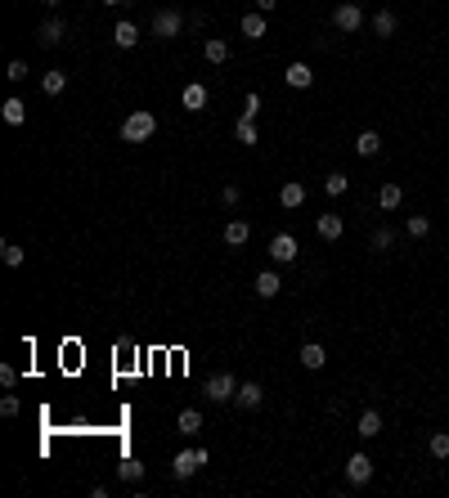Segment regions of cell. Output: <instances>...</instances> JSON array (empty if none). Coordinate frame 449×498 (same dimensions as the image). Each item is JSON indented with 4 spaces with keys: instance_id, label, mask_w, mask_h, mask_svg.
Instances as JSON below:
<instances>
[{
    "instance_id": "6da1fadb",
    "label": "cell",
    "mask_w": 449,
    "mask_h": 498,
    "mask_svg": "<svg viewBox=\"0 0 449 498\" xmlns=\"http://www.w3.org/2000/svg\"><path fill=\"white\" fill-rule=\"evenodd\" d=\"M153 135H157V117L149 113V108H135V113L121 121V139H126V144H144Z\"/></svg>"
},
{
    "instance_id": "7a4b0ae2",
    "label": "cell",
    "mask_w": 449,
    "mask_h": 498,
    "mask_svg": "<svg viewBox=\"0 0 449 498\" xmlns=\"http://www.w3.org/2000/svg\"><path fill=\"white\" fill-rule=\"evenodd\" d=\"M198 467H207V449H180V454L171 458V471H176V480H189Z\"/></svg>"
},
{
    "instance_id": "3957f363",
    "label": "cell",
    "mask_w": 449,
    "mask_h": 498,
    "mask_svg": "<svg viewBox=\"0 0 449 498\" xmlns=\"http://www.w3.org/2000/svg\"><path fill=\"white\" fill-rule=\"evenodd\" d=\"M333 27H337V32H346V36H355V32L364 27V9L355 5V0L337 5V9H333Z\"/></svg>"
},
{
    "instance_id": "277c9868",
    "label": "cell",
    "mask_w": 449,
    "mask_h": 498,
    "mask_svg": "<svg viewBox=\"0 0 449 498\" xmlns=\"http://www.w3.org/2000/svg\"><path fill=\"white\" fill-rule=\"evenodd\" d=\"M238 395V378L234 373H211L207 378V399H216V404H225V399Z\"/></svg>"
},
{
    "instance_id": "5b68a950",
    "label": "cell",
    "mask_w": 449,
    "mask_h": 498,
    "mask_svg": "<svg viewBox=\"0 0 449 498\" xmlns=\"http://www.w3.org/2000/svg\"><path fill=\"white\" fill-rule=\"evenodd\" d=\"M189 18H180L176 9H157L153 14V36H162V41H171V36H180V27H185Z\"/></svg>"
},
{
    "instance_id": "8992f818",
    "label": "cell",
    "mask_w": 449,
    "mask_h": 498,
    "mask_svg": "<svg viewBox=\"0 0 449 498\" xmlns=\"http://www.w3.org/2000/svg\"><path fill=\"white\" fill-rule=\"evenodd\" d=\"M346 480L350 485H369L373 480V458L369 454H350L346 458Z\"/></svg>"
},
{
    "instance_id": "52a82bcc",
    "label": "cell",
    "mask_w": 449,
    "mask_h": 498,
    "mask_svg": "<svg viewBox=\"0 0 449 498\" xmlns=\"http://www.w3.org/2000/svg\"><path fill=\"white\" fill-rule=\"evenodd\" d=\"M270 261L293 265V261H297V238H293V234H274V238H270Z\"/></svg>"
},
{
    "instance_id": "ba28073f",
    "label": "cell",
    "mask_w": 449,
    "mask_h": 498,
    "mask_svg": "<svg viewBox=\"0 0 449 498\" xmlns=\"http://www.w3.org/2000/svg\"><path fill=\"white\" fill-rule=\"evenodd\" d=\"M314 234H319L324 242H337V238L346 234V220H342L337 211H328V216H319V220H314Z\"/></svg>"
},
{
    "instance_id": "9c48e42d",
    "label": "cell",
    "mask_w": 449,
    "mask_h": 498,
    "mask_svg": "<svg viewBox=\"0 0 449 498\" xmlns=\"http://www.w3.org/2000/svg\"><path fill=\"white\" fill-rule=\"evenodd\" d=\"M261 399H265V386L261 382H238V395H234L238 409H261Z\"/></svg>"
},
{
    "instance_id": "30bf717a",
    "label": "cell",
    "mask_w": 449,
    "mask_h": 498,
    "mask_svg": "<svg viewBox=\"0 0 449 498\" xmlns=\"http://www.w3.org/2000/svg\"><path fill=\"white\" fill-rule=\"evenodd\" d=\"M63 36H68L63 18H45L41 27H36V41H41V45H59V41H63Z\"/></svg>"
},
{
    "instance_id": "8fae6325",
    "label": "cell",
    "mask_w": 449,
    "mask_h": 498,
    "mask_svg": "<svg viewBox=\"0 0 449 498\" xmlns=\"http://www.w3.org/2000/svg\"><path fill=\"white\" fill-rule=\"evenodd\" d=\"M283 77H288V86H293V90H306V86H314V68H310V63H288V72H283Z\"/></svg>"
},
{
    "instance_id": "7c38bea8",
    "label": "cell",
    "mask_w": 449,
    "mask_h": 498,
    "mask_svg": "<svg viewBox=\"0 0 449 498\" xmlns=\"http://www.w3.org/2000/svg\"><path fill=\"white\" fill-rule=\"evenodd\" d=\"M355 431L364 435V440L382 435V413H378V409H364V413H359V422H355Z\"/></svg>"
},
{
    "instance_id": "4fadbf2b",
    "label": "cell",
    "mask_w": 449,
    "mask_h": 498,
    "mask_svg": "<svg viewBox=\"0 0 449 498\" xmlns=\"http://www.w3.org/2000/svg\"><path fill=\"white\" fill-rule=\"evenodd\" d=\"M180 104H185L189 113H202V108H207V86H202V81H193V86H185V94H180Z\"/></svg>"
},
{
    "instance_id": "5bb4252c",
    "label": "cell",
    "mask_w": 449,
    "mask_h": 498,
    "mask_svg": "<svg viewBox=\"0 0 449 498\" xmlns=\"http://www.w3.org/2000/svg\"><path fill=\"white\" fill-rule=\"evenodd\" d=\"M41 90L50 94V99H59V94L68 90V72H63V68H50V72L41 77Z\"/></svg>"
},
{
    "instance_id": "9a60e30c",
    "label": "cell",
    "mask_w": 449,
    "mask_h": 498,
    "mask_svg": "<svg viewBox=\"0 0 449 498\" xmlns=\"http://www.w3.org/2000/svg\"><path fill=\"white\" fill-rule=\"evenodd\" d=\"M355 153L359 157H378L382 153V135H378V130H359V135H355Z\"/></svg>"
},
{
    "instance_id": "2e32d148",
    "label": "cell",
    "mask_w": 449,
    "mask_h": 498,
    "mask_svg": "<svg viewBox=\"0 0 449 498\" xmlns=\"http://www.w3.org/2000/svg\"><path fill=\"white\" fill-rule=\"evenodd\" d=\"M297 359L306 363L310 373H319L324 363H328V355H324V346H319V342H306V346H301V355H297Z\"/></svg>"
},
{
    "instance_id": "e0dca14e",
    "label": "cell",
    "mask_w": 449,
    "mask_h": 498,
    "mask_svg": "<svg viewBox=\"0 0 449 498\" xmlns=\"http://www.w3.org/2000/svg\"><path fill=\"white\" fill-rule=\"evenodd\" d=\"M252 287H257V297H265V301H274L278 292H283V283H278V274H274V270L257 274V283H252Z\"/></svg>"
},
{
    "instance_id": "ac0fdd59",
    "label": "cell",
    "mask_w": 449,
    "mask_h": 498,
    "mask_svg": "<svg viewBox=\"0 0 449 498\" xmlns=\"http://www.w3.org/2000/svg\"><path fill=\"white\" fill-rule=\"evenodd\" d=\"M306 202V185H297V180H288L283 189H278V206H288V211H293V206H301Z\"/></svg>"
},
{
    "instance_id": "d6986e66",
    "label": "cell",
    "mask_w": 449,
    "mask_h": 498,
    "mask_svg": "<svg viewBox=\"0 0 449 498\" xmlns=\"http://www.w3.org/2000/svg\"><path fill=\"white\" fill-rule=\"evenodd\" d=\"M113 41L121 45V50H135V45H140V32H135V23H126V18H121L117 27H113Z\"/></svg>"
},
{
    "instance_id": "ffe728a7",
    "label": "cell",
    "mask_w": 449,
    "mask_h": 498,
    "mask_svg": "<svg viewBox=\"0 0 449 498\" xmlns=\"http://www.w3.org/2000/svg\"><path fill=\"white\" fill-rule=\"evenodd\" d=\"M400 202H405V189H400V185H391V180H386V185L378 189V206H382V211H395Z\"/></svg>"
},
{
    "instance_id": "44dd1931",
    "label": "cell",
    "mask_w": 449,
    "mask_h": 498,
    "mask_svg": "<svg viewBox=\"0 0 449 498\" xmlns=\"http://www.w3.org/2000/svg\"><path fill=\"white\" fill-rule=\"evenodd\" d=\"M176 431H180V435H198V431H202V413H198V409H185V413L176 418Z\"/></svg>"
},
{
    "instance_id": "7402d4cb",
    "label": "cell",
    "mask_w": 449,
    "mask_h": 498,
    "mask_svg": "<svg viewBox=\"0 0 449 498\" xmlns=\"http://www.w3.org/2000/svg\"><path fill=\"white\" fill-rule=\"evenodd\" d=\"M247 238H252V225L247 220H229L225 225V242H229V247H242Z\"/></svg>"
},
{
    "instance_id": "603a6c76",
    "label": "cell",
    "mask_w": 449,
    "mask_h": 498,
    "mask_svg": "<svg viewBox=\"0 0 449 498\" xmlns=\"http://www.w3.org/2000/svg\"><path fill=\"white\" fill-rule=\"evenodd\" d=\"M117 476L126 480V485H140V480H144V463H140V458H121Z\"/></svg>"
},
{
    "instance_id": "cb8c5ba5",
    "label": "cell",
    "mask_w": 449,
    "mask_h": 498,
    "mask_svg": "<svg viewBox=\"0 0 449 498\" xmlns=\"http://www.w3.org/2000/svg\"><path fill=\"white\" fill-rule=\"evenodd\" d=\"M242 36H247V41H261L265 36V14L257 9V14H242Z\"/></svg>"
},
{
    "instance_id": "d4e9b609",
    "label": "cell",
    "mask_w": 449,
    "mask_h": 498,
    "mask_svg": "<svg viewBox=\"0 0 449 498\" xmlns=\"http://www.w3.org/2000/svg\"><path fill=\"white\" fill-rule=\"evenodd\" d=\"M202 54H207V63H225V58H229V45L221 41V36H207V45H202Z\"/></svg>"
},
{
    "instance_id": "484cf974",
    "label": "cell",
    "mask_w": 449,
    "mask_h": 498,
    "mask_svg": "<svg viewBox=\"0 0 449 498\" xmlns=\"http://www.w3.org/2000/svg\"><path fill=\"white\" fill-rule=\"evenodd\" d=\"M0 113H5L9 126H23V121H27V104H23V99H5V108H0Z\"/></svg>"
},
{
    "instance_id": "4316f807",
    "label": "cell",
    "mask_w": 449,
    "mask_h": 498,
    "mask_svg": "<svg viewBox=\"0 0 449 498\" xmlns=\"http://www.w3.org/2000/svg\"><path fill=\"white\" fill-rule=\"evenodd\" d=\"M395 27H400V23H395L391 9H378V14H373V32H378V36H395Z\"/></svg>"
},
{
    "instance_id": "83f0119b",
    "label": "cell",
    "mask_w": 449,
    "mask_h": 498,
    "mask_svg": "<svg viewBox=\"0 0 449 498\" xmlns=\"http://www.w3.org/2000/svg\"><path fill=\"white\" fill-rule=\"evenodd\" d=\"M234 135H238V144H261V135H257V121H252V117H238Z\"/></svg>"
},
{
    "instance_id": "f1b7e54d",
    "label": "cell",
    "mask_w": 449,
    "mask_h": 498,
    "mask_svg": "<svg viewBox=\"0 0 449 498\" xmlns=\"http://www.w3.org/2000/svg\"><path fill=\"white\" fill-rule=\"evenodd\" d=\"M391 247H395V229L391 225L373 229V251H391Z\"/></svg>"
},
{
    "instance_id": "f546056e",
    "label": "cell",
    "mask_w": 449,
    "mask_h": 498,
    "mask_svg": "<svg viewBox=\"0 0 449 498\" xmlns=\"http://www.w3.org/2000/svg\"><path fill=\"white\" fill-rule=\"evenodd\" d=\"M427 449H431V458H449V431H436L427 440Z\"/></svg>"
},
{
    "instance_id": "4dcf8cb0",
    "label": "cell",
    "mask_w": 449,
    "mask_h": 498,
    "mask_svg": "<svg viewBox=\"0 0 449 498\" xmlns=\"http://www.w3.org/2000/svg\"><path fill=\"white\" fill-rule=\"evenodd\" d=\"M405 229H409V238H427L431 234V220H427V216H409Z\"/></svg>"
},
{
    "instance_id": "1f68e13d",
    "label": "cell",
    "mask_w": 449,
    "mask_h": 498,
    "mask_svg": "<svg viewBox=\"0 0 449 498\" xmlns=\"http://www.w3.org/2000/svg\"><path fill=\"white\" fill-rule=\"evenodd\" d=\"M324 189H328V193H333V198H342V193H346V189H350V180H346V175H342V171H333V175H328V180H324Z\"/></svg>"
},
{
    "instance_id": "d6a6232c",
    "label": "cell",
    "mask_w": 449,
    "mask_h": 498,
    "mask_svg": "<svg viewBox=\"0 0 449 498\" xmlns=\"http://www.w3.org/2000/svg\"><path fill=\"white\" fill-rule=\"evenodd\" d=\"M257 113H261V94L252 90L247 99H242V117H252V121H257Z\"/></svg>"
},
{
    "instance_id": "836d02e7",
    "label": "cell",
    "mask_w": 449,
    "mask_h": 498,
    "mask_svg": "<svg viewBox=\"0 0 449 498\" xmlns=\"http://www.w3.org/2000/svg\"><path fill=\"white\" fill-rule=\"evenodd\" d=\"M0 251H5V265H23V247H18V242H5Z\"/></svg>"
},
{
    "instance_id": "e575fe53",
    "label": "cell",
    "mask_w": 449,
    "mask_h": 498,
    "mask_svg": "<svg viewBox=\"0 0 449 498\" xmlns=\"http://www.w3.org/2000/svg\"><path fill=\"white\" fill-rule=\"evenodd\" d=\"M221 202H225V206H229V211H234V206H238V202H242V193H238V189H234V185H225V189H221Z\"/></svg>"
},
{
    "instance_id": "d590c367",
    "label": "cell",
    "mask_w": 449,
    "mask_h": 498,
    "mask_svg": "<svg viewBox=\"0 0 449 498\" xmlns=\"http://www.w3.org/2000/svg\"><path fill=\"white\" fill-rule=\"evenodd\" d=\"M18 395H5V399H0V413H5V418H18Z\"/></svg>"
},
{
    "instance_id": "8d00e7d4",
    "label": "cell",
    "mask_w": 449,
    "mask_h": 498,
    "mask_svg": "<svg viewBox=\"0 0 449 498\" xmlns=\"http://www.w3.org/2000/svg\"><path fill=\"white\" fill-rule=\"evenodd\" d=\"M5 77H9V81H23V77H27V63H23V58H14V63L5 68Z\"/></svg>"
},
{
    "instance_id": "74e56055",
    "label": "cell",
    "mask_w": 449,
    "mask_h": 498,
    "mask_svg": "<svg viewBox=\"0 0 449 498\" xmlns=\"http://www.w3.org/2000/svg\"><path fill=\"white\" fill-rule=\"evenodd\" d=\"M18 382V368H9V363H0V386H5V391H9V386H14Z\"/></svg>"
},
{
    "instance_id": "f35d334b",
    "label": "cell",
    "mask_w": 449,
    "mask_h": 498,
    "mask_svg": "<svg viewBox=\"0 0 449 498\" xmlns=\"http://www.w3.org/2000/svg\"><path fill=\"white\" fill-rule=\"evenodd\" d=\"M257 9H261V14H274V9H278V0H257Z\"/></svg>"
},
{
    "instance_id": "ab89813d",
    "label": "cell",
    "mask_w": 449,
    "mask_h": 498,
    "mask_svg": "<svg viewBox=\"0 0 449 498\" xmlns=\"http://www.w3.org/2000/svg\"><path fill=\"white\" fill-rule=\"evenodd\" d=\"M41 5H63V0H41Z\"/></svg>"
},
{
    "instance_id": "60d3db41",
    "label": "cell",
    "mask_w": 449,
    "mask_h": 498,
    "mask_svg": "<svg viewBox=\"0 0 449 498\" xmlns=\"http://www.w3.org/2000/svg\"><path fill=\"white\" fill-rule=\"evenodd\" d=\"M99 5H121V0H99Z\"/></svg>"
}]
</instances>
